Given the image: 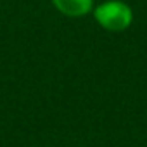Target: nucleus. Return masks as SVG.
Here are the masks:
<instances>
[{
	"mask_svg": "<svg viewBox=\"0 0 147 147\" xmlns=\"http://www.w3.org/2000/svg\"><path fill=\"white\" fill-rule=\"evenodd\" d=\"M95 23L111 33H121L133 23V11L123 0H104L92 11Z\"/></svg>",
	"mask_w": 147,
	"mask_h": 147,
	"instance_id": "f257e3e1",
	"label": "nucleus"
},
{
	"mask_svg": "<svg viewBox=\"0 0 147 147\" xmlns=\"http://www.w3.org/2000/svg\"><path fill=\"white\" fill-rule=\"evenodd\" d=\"M57 12L67 18H83L92 14L95 2L94 0H50Z\"/></svg>",
	"mask_w": 147,
	"mask_h": 147,
	"instance_id": "f03ea898",
	"label": "nucleus"
}]
</instances>
